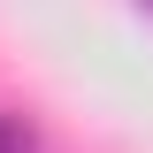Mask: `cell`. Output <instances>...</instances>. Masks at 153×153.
<instances>
[{"label": "cell", "mask_w": 153, "mask_h": 153, "mask_svg": "<svg viewBox=\"0 0 153 153\" xmlns=\"http://www.w3.org/2000/svg\"><path fill=\"white\" fill-rule=\"evenodd\" d=\"M138 16H146V23H153V0H138Z\"/></svg>", "instance_id": "cell-1"}]
</instances>
